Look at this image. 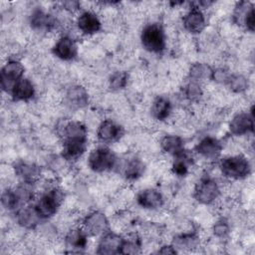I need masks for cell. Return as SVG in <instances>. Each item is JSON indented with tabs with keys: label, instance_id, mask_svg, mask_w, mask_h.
Returning a JSON list of instances; mask_svg holds the SVG:
<instances>
[{
	"label": "cell",
	"instance_id": "obj_30",
	"mask_svg": "<svg viewBox=\"0 0 255 255\" xmlns=\"http://www.w3.org/2000/svg\"><path fill=\"white\" fill-rule=\"evenodd\" d=\"M1 202L3 207L8 210H14L16 208H21L17 193L15 189H6L2 192L1 195Z\"/></svg>",
	"mask_w": 255,
	"mask_h": 255
},
{
	"label": "cell",
	"instance_id": "obj_11",
	"mask_svg": "<svg viewBox=\"0 0 255 255\" xmlns=\"http://www.w3.org/2000/svg\"><path fill=\"white\" fill-rule=\"evenodd\" d=\"M123 133V128L112 120H105L102 122L97 130L99 140L104 143H112L119 140Z\"/></svg>",
	"mask_w": 255,
	"mask_h": 255
},
{
	"label": "cell",
	"instance_id": "obj_21",
	"mask_svg": "<svg viewBox=\"0 0 255 255\" xmlns=\"http://www.w3.org/2000/svg\"><path fill=\"white\" fill-rule=\"evenodd\" d=\"M30 24L33 29L39 31H49L55 27L56 21L43 10L36 9L30 16Z\"/></svg>",
	"mask_w": 255,
	"mask_h": 255
},
{
	"label": "cell",
	"instance_id": "obj_17",
	"mask_svg": "<svg viewBox=\"0 0 255 255\" xmlns=\"http://www.w3.org/2000/svg\"><path fill=\"white\" fill-rule=\"evenodd\" d=\"M89 102V96L85 88L73 86L68 89L65 95V103L71 109H80L85 107Z\"/></svg>",
	"mask_w": 255,
	"mask_h": 255
},
{
	"label": "cell",
	"instance_id": "obj_7",
	"mask_svg": "<svg viewBox=\"0 0 255 255\" xmlns=\"http://www.w3.org/2000/svg\"><path fill=\"white\" fill-rule=\"evenodd\" d=\"M24 70L23 65L19 61L9 60L2 67L0 73L2 90L6 93H10L15 83L23 78Z\"/></svg>",
	"mask_w": 255,
	"mask_h": 255
},
{
	"label": "cell",
	"instance_id": "obj_28",
	"mask_svg": "<svg viewBox=\"0 0 255 255\" xmlns=\"http://www.w3.org/2000/svg\"><path fill=\"white\" fill-rule=\"evenodd\" d=\"M226 86L234 93H243L248 88V80L242 75L231 74Z\"/></svg>",
	"mask_w": 255,
	"mask_h": 255
},
{
	"label": "cell",
	"instance_id": "obj_36",
	"mask_svg": "<svg viewBox=\"0 0 255 255\" xmlns=\"http://www.w3.org/2000/svg\"><path fill=\"white\" fill-rule=\"evenodd\" d=\"M242 26H244L248 31L253 32L254 28H255V13H254V6H252L250 8V10L248 11V13L246 14Z\"/></svg>",
	"mask_w": 255,
	"mask_h": 255
},
{
	"label": "cell",
	"instance_id": "obj_12",
	"mask_svg": "<svg viewBox=\"0 0 255 255\" xmlns=\"http://www.w3.org/2000/svg\"><path fill=\"white\" fill-rule=\"evenodd\" d=\"M15 174L25 184L35 183L40 179L41 168L35 163L27 161H18L14 165Z\"/></svg>",
	"mask_w": 255,
	"mask_h": 255
},
{
	"label": "cell",
	"instance_id": "obj_1",
	"mask_svg": "<svg viewBox=\"0 0 255 255\" xmlns=\"http://www.w3.org/2000/svg\"><path fill=\"white\" fill-rule=\"evenodd\" d=\"M63 157L67 160H77L87 148L88 132L86 127L76 121L68 122L62 128Z\"/></svg>",
	"mask_w": 255,
	"mask_h": 255
},
{
	"label": "cell",
	"instance_id": "obj_5",
	"mask_svg": "<svg viewBox=\"0 0 255 255\" xmlns=\"http://www.w3.org/2000/svg\"><path fill=\"white\" fill-rule=\"evenodd\" d=\"M117 156L107 146H99L91 151L88 157V165L95 172L109 171L115 167Z\"/></svg>",
	"mask_w": 255,
	"mask_h": 255
},
{
	"label": "cell",
	"instance_id": "obj_8",
	"mask_svg": "<svg viewBox=\"0 0 255 255\" xmlns=\"http://www.w3.org/2000/svg\"><path fill=\"white\" fill-rule=\"evenodd\" d=\"M83 227V230L87 233V235L97 236L105 234L108 231L109 221L104 213L94 211L84 218Z\"/></svg>",
	"mask_w": 255,
	"mask_h": 255
},
{
	"label": "cell",
	"instance_id": "obj_9",
	"mask_svg": "<svg viewBox=\"0 0 255 255\" xmlns=\"http://www.w3.org/2000/svg\"><path fill=\"white\" fill-rule=\"evenodd\" d=\"M184 29L191 34H199L206 26L205 16L202 10L195 5L192 6L189 11L184 15L182 19Z\"/></svg>",
	"mask_w": 255,
	"mask_h": 255
},
{
	"label": "cell",
	"instance_id": "obj_27",
	"mask_svg": "<svg viewBox=\"0 0 255 255\" xmlns=\"http://www.w3.org/2000/svg\"><path fill=\"white\" fill-rule=\"evenodd\" d=\"M191 157L184 150L180 154L174 156V160L171 166L172 172L178 176H184L188 172L189 163L191 162Z\"/></svg>",
	"mask_w": 255,
	"mask_h": 255
},
{
	"label": "cell",
	"instance_id": "obj_10",
	"mask_svg": "<svg viewBox=\"0 0 255 255\" xmlns=\"http://www.w3.org/2000/svg\"><path fill=\"white\" fill-rule=\"evenodd\" d=\"M229 130L234 135H242L254 130L253 109L250 113H239L233 117L229 124Z\"/></svg>",
	"mask_w": 255,
	"mask_h": 255
},
{
	"label": "cell",
	"instance_id": "obj_18",
	"mask_svg": "<svg viewBox=\"0 0 255 255\" xmlns=\"http://www.w3.org/2000/svg\"><path fill=\"white\" fill-rule=\"evenodd\" d=\"M137 203L145 209H156L163 204L162 194L153 188L141 190L136 197Z\"/></svg>",
	"mask_w": 255,
	"mask_h": 255
},
{
	"label": "cell",
	"instance_id": "obj_26",
	"mask_svg": "<svg viewBox=\"0 0 255 255\" xmlns=\"http://www.w3.org/2000/svg\"><path fill=\"white\" fill-rule=\"evenodd\" d=\"M144 171V164L138 158H131L125 165V176L129 180L137 179Z\"/></svg>",
	"mask_w": 255,
	"mask_h": 255
},
{
	"label": "cell",
	"instance_id": "obj_3",
	"mask_svg": "<svg viewBox=\"0 0 255 255\" xmlns=\"http://www.w3.org/2000/svg\"><path fill=\"white\" fill-rule=\"evenodd\" d=\"M63 200L64 192L62 189L53 187L46 191L34 206L41 219H48L58 211Z\"/></svg>",
	"mask_w": 255,
	"mask_h": 255
},
{
	"label": "cell",
	"instance_id": "obj_33",
	"mask_svg": "<svg viewBox=\"0 0 255 255\" xmlns=\"http://www.w3.org/2000/svg\"><path fill=\"white\" fill-rule=\"evenodd\" d=\"M140 249L139 239L136 237H129L123 239L120 253L122 254H135L138 253Z\"/></svg>",
	"mask_w": 255,
	"mask_h": 255
},
{
	"label": "cell",
	"instance_id": "obj_13",
	"mask_svg": "<svg viewBox=\"0 0 255 255\" xmlns=\"http://www.w3.org/2000/svg\"><path fill=\"white\" fill-rule=\"evenodd\" d=\"M53 53L63 61H71L78 54V46L71 37L63 36L54 45Z\"/></svg>",
	"mask_w": 255,
	"mask_h": 255
},
{
	"label": "cell",
	"instance_id": "obj_4",
	"mask_svg": "<svg viewBox=\"0 0 255 255\" xmlns=\"http://www.w3.org/2000/svg\"><path fill=\"white\" fill-rule=\"evenodd\" d=\"M219 167L225 177L232 179L245 178L251 171L249 160L243 155L225 157L220 161Z\"/></svg>",
	"mask_w": 255,
	"mask_h": 255
},
{
	"label": "cell",
	"instance_id": "obj_14",
	"mask_svg": "<svg viewBox=\"0 0 255 255\" xmlns=\"http://www.w3.org/2000/svg\"><path fill=\"white\" fill-rule=\"evenodd\" d=\"M221 150V142L213 136H205L195 145V151L203 157L209 159L217 158L220 155Z\"/></svg>",
	"mask_w": 255,
	"mask_h": 255
},
{
	"label": "cell",
	"instance_id": "obj_37",
	"mask_svg": "<svg viewBox=\"0 0 255 255\" xmlns=\"http://www.w3.org/2000/svg\"><path fill=\"white\" fill-rule=\"evenodd\" d=\"M63 7L69 11H75L80 8V3L78 1H66L63 2Z\"/></svg>",
	"mask_w": 255,
	"mask_h": 255
},
{
	"label": "cell",
	"instance_id": "obj_23",
	"mask_svg": "<svg viewBox=\"0 0 255 255\" xmlns=\"http://www.w3.org/2000/svg\"><path fill=\"white\" fill-rule=\"evenodd\" d=\"M150 112L155 120L164 121L171 113V103L165 97H157L151 105Z\"/></svg>",
	"mask_w": 255,
	"mask_h": 255
},
{
	"label": "cell",
	"instance_id": "obj_6",
	"mask_svg": "<svg viewBox=\"0 0 255 255\" xmlns=\"http://www.w3.org/2000/svg\"><path fill=\"white\" fill-rule=\"evenodd\" d=\"M220 194L217 182L211 177H202L194 188L195 199L202 204H210L214 202Z\"/></svg>",
	"mask_w": 255,
	"mask_h": 255
},
{
	"label": "cell",
	"instance_id": "obj_20",
	"mask_svg": "<svg viewBox=\"0 0 255 255\" xmlns=\"http://www.w3.org/2000/svg\"><path fill=\"white\" fill-rule=\"evenodd\" d=\"M10 94L15 101H29L35 95V88L30 80L22 78L15 83Z\"/></svg>",
	"mask_w": 255,
	"mask_h": 255
},
{
	"label": "cell",
	"instance_id": "obj_32",
	"mask_svg": "<svg viewBox=\"0 0 255 255\" xmlns=\"http://www.w3.org/2000/svg\"><path fill=\"white\" fill-rule=\"evenodd\" d=\"M128 79V76L126 72H116L111 76L109 80L110 88L114 91L122 90L127 86Z\"/></svg>",
	"mask_w": 255,
	"mask_h": 255
},
{
	"label": "cell",
	"instance_id": "obj_16",
	"mask_svg": "<svg viewBox=\"0 0 255 255\" xmlns=\"http://www.w3.org/2000/svg\"><path fill=\"white\" fill-rule=\"evenodd\" d=\"M123 237L116 233L106 232L101 238L97 253L99 254H117L120 253L123 243Z\"/></svg>",
	"mask_w": 255,
	"mask_h": 255
},
{
	"label": "cell",
	"instance_id": "obj_29",
	"mask_svg": "<svg viewBox=\"0 0 255 255\" xmlns=\"http://www.w3.org/2000/svg\"><path fill=\"white\" fill-rule=\"evenodd\" d=\"M198 244V238L195 234H182L174 238L173 246L179 249H192Z\"/></svg>",
	"mask_w": 255,
	"mask_h": 255
},
{
	"label": "cell",
	"instance_id": "obj_24",
	"mask_svg": "<svg viewBox=\"0 0 255 255\" xmlns=\"http://www.w3.org/2000/svg\"><path fill=\"white\" fill-rule=\"evenodd\" d=\"M65 241L70 248L75 250L84 249L87 246V233L83 229H72L67 233Z\"/></svg>",
	"mask_w": 255,
	"mask_h": 255
},
{
	"label": "cell",
	"instance_id": "obj_34",
	"mask_svg": "<svg viewBox=\"0 0 255 255\" xmlns=\"http://www.w3.org/2000/svg\"><path fill=\"white\" fill-rule=\"evenodd\" d=\"M230 73L223 68H218L215 70H212V74H211V79L219 84H224L226 85L229 77H230Z\"/></svg>",
	"mask_w": 255,
	"mask_h": 255
},
{
	"label": "cell",
	"instance_id": "obj_35",
	"mask_svg": "<svg viewBox=\"0 0 255 255\" xmlns=\"http://www.w3.org/2000/svg\"><path fill=\"white\" fill-rule=\"evenodd\" d=\"M229 225L226 220L220 219L213 225V233L217 237H225L229 233Z\"/></svg>",
	"mask_w": 255,
	"mask_h": 255
},
{
	"label": "cell",
	"instance_id": "obj_2",
	"mask_svg": "<svg viewBox=\"0 0 255 255\" xmlns=\"http://www.w3.org/2000/svg\"><path fill=\"white\" fill-rule=\"evenodd\" d=\"M142 47L150 52L159 54L165 49V34L159 23H150L143 27L140 34Z\"/></svg>",
	"mask_w": 255,
	"mask_h": 255
},
{
	"label": "cell",
	"instance_id": "obj_19",
	"mask_svg": "<svg viewBox=\"0 0 255 255\" xmlns=\"http://www.w3.org/2000/svg\"><path fill=\"white\" fill-rule=\"evenodd\" d=\"M16 220L18 224L24 228L32 229L36 227L41 220L35 206H23L18 209L16 213Z\"/></svg>",
	"mask_w": 255,
	"mask_h": 255
},
{
	"label": "cell",
	"instance_id": "obj_15",
	"mask_svg": "<svg viewBox=\"0 0 255 255\" xmlns=\"http://www.w3.org/2000/svg\"><path fill=\"white\" fill-rule=\"evenodd\" d=\"M77 26L79 30L87 35L98 33L102 28V23L99 17L92 11H85L80 14L77 19Z\"/></svg>",
	"mask_w": 255,
	"mask_h": 255
},
{
	"label": "cell",
	"instance_id": "obj_38",
	"mask_svg": "<svg viewBox=\"0 0 255 255\" xmlns=\"http://www.w3.org/2000/svg\"><path fill=\"white\" fill-rule=\"evenodd\" d=\"M176 252L177 251L173 245H165L158 250V253H161V254H175Z\"/></svg>",
	"mask_w": 255,
	"mask_h": 255
},
{
	"label": "cell",
	"instance_id": "obj_22",
	"mask_svg": "<svg viewBox=\"0 0 255 255\" xmlns=\"http://www.w3.org/2000/svg\"><path fill=\"white\" fill-rule=\"evenodd\" d=\"M160 146L164 152L172 156H176L184 151L183 139L175 134L164 135L160 141Z\"/></svg>",
	"mask_w": 255,
	"mask_h": 255
},
{
	"label": "cell",
	"instance_id": "obj_25",
	"mask_svg": "<svg viewBox=\"0 0 255 255\" xmlns=\"http://www.w3.org/2000/svg\"><path fill=\"white\" fill-rule=\"evenodd\" d=\"M212 69L204 63H195L189 69V79L190 81H194L200 83L207 79H211Z\"/></svg>",
	"mask_w": 255,
	"mask_h": 255
},
{
	"label": "cell",
	"instance_id": "obj_31",
	"mask_svg": "<svg viewBox=\"0 0 255 255\" xmlns=\"http://www.w3.org/2000/svg\"><path fill=\"white\" fill-rule=\"evenodd\" d=\"M184 95L191 102H198L202 97V89L200 83L190 81L184 87Z\"/></svg>",
	"mask_w": 255,
	"mask_h": 255
}]
</instances>
